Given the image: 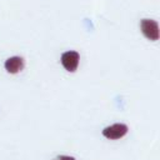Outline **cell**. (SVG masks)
<instances>
[{
    "label": "cell",
    "instance_id": "6da1fadb",
    "mask_svg": "<svg viewBox=\"0 0 160 160\" xmlns=\"http://www.w3.org/2000/svg\"><path fill=\"white\" fill-rule=\"evenodd\" d=\"M140 30H141L142 35L150 41H158L160 38L159 24L154 19H148V18L141 19L140 20Z\"/></svg>",
    "mask_w": 160,
    "mask_h": 160
},
{
    "label": "cell",
    "instance_id": "7a4b0ae2",
    "mask_svg": "<svg viewBox=\"0 0 160 160\" xmlns=\"http://www.w3.org/2000/svg\"><path fill=\"white\" fill-rule=\"evenodd\" d=\"M60 62L68 72H75L80 64V54L75 50H68L61 54Z\"/></svg>",
    "mask_w": 160,
    "mask_h": 160
},
{
    "label": "cell",
    "instance_id": "3957f363",
    "mask_svg": "<svg viewBox=\"0 0 160 160\" xmlns=\"http://www.w3.org/2000/svg\"><path fill=\"white\" fill-rule=\"evenodd\" d=\"M129 131V128L124 122H115L112 125H109L102 129V135L104 138L109 140H119L124 138Z\"/></svg>",
    "mask_w": 160,
    "mask_h": 160
},
{
    "label": "cell",
    "instance_id": "277c9868",
    "mask_svg": "<svg viewBox=\"0 0 160 160\" xmlns=\"http://www.w3.org/2000/svg\"><path fill=\"white\" fill-rule=\"evenodd\" d=\"M24 68H25V60L22 56H19V55L10 56L4 61V69L10 75H16L21 72Z\"/></svg>",
    "mask_w": 160,
    "mask_h": 160
},
{
    "label": "cell",
    "instance_id": "5b68a950",
    "mask_svg": "<svg viewBox=\"0 0 160 160\" xmlns=\"http://www.w3.org/2000/svg\"><path fill=\"white\" fill-rule=\"evenodd\" d=\"M55 160H75V158H72V156H68V155H61V156L56 158Z\"/></svg>",
    "mask_w": 160,
    "mask_h": 160
}]
</instances>
